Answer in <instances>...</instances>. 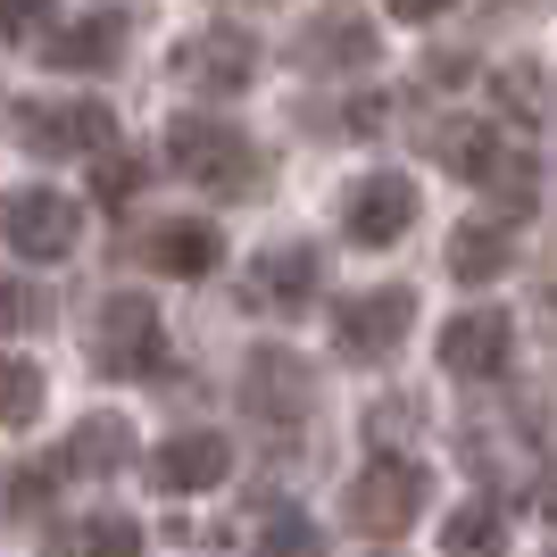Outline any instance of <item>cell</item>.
I'll return each mask as SVG.
<instances>
[{
    "label": "cell",
    "instance_id": "cell-13",
    "mask_svg": "<svg viewBox=\"0 0 557 557\" xmlns=\"http://www.w3.org/2000/svg\"><path fill=\"white\" fill-rule=\"evenodd\" d=\"M317 283H325V258L308 250V242H275V250H258L250 267V300L275 308V317H300L317 300Z\"/></svg>",
    "mask_w": 557,
    "mask_h": 557
},
{
    "label": "cell",
    "instance_id": "cell-27",
    "mask_svg": "<svg viewBox=\"0 0 557 557\" xmlns=\"http://www.w3.org/2000/svg\"><path fill=\"white\" fill-rule=\"evenodd\" d=\"M499 100H516V116H533L541 109V67H508L499 75Z\"/></svg>",
    "mask_w": 557,
    "mask_h": 557
},
{
    "label": "cell",
    "instance_id": "cell-5",
    "mask_svg": "<svg viewBox=\"0 0 557 557\" xmlns=\"http://www.w3.org/2000/svg\"><path fill=\"white\" fill-rule=\"evenodd\" d=\"M9 134L34 159H92V150H116V116L100 100H25L9 116Z\"/></svg>",
    "mask_w": 557,
    "mask_h": 557
},
{
    "label": "cell",
    "instance_id": "cell-8",
    "mask_svg": "<svg viewBox=\"0 0 557 557\" xmlns=\"http://www.w3.org/2000/svg\"><path fill=\"white\" fill-rule=\"evenodd\" d=\"M175 84H191V92H242L258 75V42L242 34V25H200V34H184L175 42Z\"/></svg>",
    "mask_w": 557,
    "mask_h": 557
},
{
    "label": "cell",
    "instance_id": "cell-15",
    "mask_svg": "<svg viewBox=\"0 0 557 557\" xmlns=\"http://www.w3.org/2000/svg\"><path fill=\"white\" fill-rule=\"evenodd\" d=\"M150 474H159L166 491H216L233 474V442L225 433H175V442H159Z\"/></svg>",
    "mask_w": 557,
    "mask_h": 557
},
{
    "label": "cell",
    "instance_id": "cell-30",
    "mask_svg": "<svg viewBox=\"0 0 557 557\" xmlns=\"http://www.w3.org/2000/svg\"><path fill=\"white\" fill-rule=\"evenodd\" d=\"M541 516H549V533H557V474L541 483Z\"/></svg>",
    "mask_w": 557,
    "mask_h": 557
},
{
    "label": "cell",
    "instance_id": "cell-14",
    "mask_svg": "<svg viewBox=\"0 0 557 557\" xmlns=\"http://www.w3.org/2000/svg\"><path fill=\"white\" fill-rule=\"evenodd\" d=\"M308 75H349V67H374V25L358 9H325V17H308V34L292 42Z\"/></svg>",
    "mask_w": 557,
    "mask_h": 557
},
{
    "label": "cell",
    "instance_id": "cell-26",
    "mask_svg": "<svg viewBox=\"0 0 557 557\" xmlns=\"http://www.w3.org/2000/svg\"><path fill=\"white\" fill-rule=\"evenodd\" d=\"M92 191H100V200H109V209H125V200H134V191H141V166H134V159H100Z\"/></svg>",
    "mask_w": 557,
    "mask_h": 557
},
{
    "label": "cell",
    "instance_id": "cell-9",
    "mask_svg": "<svg viewBox=\"0 0 557 557\" xmlns=\"http://www.w3.org/2000/svg\"><path fill=\"white\" fill-rule=\"evenodd\" d=\"M408 225H417V184H408V175H358V184H349L342 233L358 250H392Z\"/></svg>",
    "mask_w": 557,
    "mask_h": 557
},
{
    "label": "cell",
    "instance_id": "cell-20",
    "mask_svg": "<svg viewBox=\"0 0 557 557\" xmlns=\"http://www.w3.org/2000/svg\"><path fill=\"white\" fill-rule=\"evenodd\" d=\"M442 549H449V557H491V549H508V508L466 499V508L442 524Z\"/></svg>",
    "mask_w": 557,
    "mask_h": 557
},
{
    "label": "cell",
    "instance_id": "cell-23",
    "mask_svg": "<svg viewBox=\"0 0 557 557\" xmlns=\"http://www.w3.org/2000/svg\"><path fill=\"white\" fill-rule=\"evenodd\" d=\"M42 417V367L0 358V424H34Z\"/></svg>",
    "mask_w": 557,
    "mask_h": 557
},
{
    "label": "cell",
    "instance_id": "cell-11",
    "mask_svg": "<svg viewBox=\"0 0 557 557\" xmlns=\"http://www.w3.org/2000/svg\"><path fill=\"white\" fill-rule=\"evenodd\" d=\"M508 349H516L508 308H466V317H449V325H442V367L466 374V383L508 374Z\"/></svg>",
    "mask_w": 557,
    "mask_h": 557
},
{
    "label": "cell",
    "instance_id": "cell-4",
    "mask_svg": "<svg viewBox=\"0 0 557 557\" xmlns=\"http://www.w3.org/2000/svg\"><path fill=\"white\" fill-rule=\"evenodd\" d=\"M424 499H433V474H424L417 458H374L367 474L342 491V516H349L367 541H399V533L424 516Z\"/></svg>",
    "mask_w": 557,
    "mask_h": 557
},
{
    "label": "cell",
    "instance_id": "cell-28",
    "mask_svg": "<svg viewBox=\"0 0 557 557\" xmlns=\"http://www.w3.org/2000/svg\"><path fill=\"white\" fill-rule=\"evenodd\" d=\"M383 9H392L399 25H433V17H449L458 0H383Z\"/></svg>",
    "mask_w": 557,
    "mask_h": 557
},
{
    "label": "cell",
    "instance_id": "cell-19",
    "mask_svg": "<svg viewBox=\"0 0 557 557\" xmlns=\"http://www.w3.org/2000/svg\"><path fill=\"white\" fill-rule=\"evenodd\" d=\"M59 557H141V524L100 508V516H84V524L59 533Z\"/></svg>",
    "mask_w": 557,
    "mask_h": 557
},
{
    "label": "cell",
    "instance_id": "cell-25",
    "mask_svg": "<svg viewBox=\"0 0 557 557\" xmlns=\"http://www.w3.org/2000/svg\"><path fill=\"white\" fill-rule=\"evenodd\" d=\"M59 0H0V42H25V34H42V17Z\"/></svg>",
    "mask_w": 557,
    "mask_h": 557
},
{
    "label": "cell",
    "instance_id": "cell-18",
    "mask_svg": "<svg viewBox=\"0 0 557 557\" xmlns=\"http://www.w3.org/2000/svg\"><path fill=\"white\" fill-rule=\"evenodd\" d=\"M125 442H134V433H125L116 417H84L75 442L59 449V466H67V474H116V466H125Z\"/></svg>",
    "mask_w": 557,
    "mask_h": 557
},
{
    "label": "cell",
    "instance_id": "cell-17",
    "mask_svg": "<svg viewBox=\"0 0 557 557\" xmlns=\"http://www.w3.org/2000/svg\"><path fill=\"white\" fill-rule=\"evenodd\" d=\"M508 216H466L458 233H449V275L458 283H491L499 267H508Z\"/></svg>",
    "mask_w": 557,
    "mask_h": 557
},
{
    "label": "cell",
    "instance_id": "cell-2",
    "mask_svg": "<svg viewBox=\"0 0 557 557\" xmlns=\"http://www.w3.org/2000/svg\"><path fill=\"white\" fill-rule=\"evenodd\" d=\"M433 150L458 166L466 184H483L508 216H533V200H541L533 175H541V166H533V150H524V141H508L499 125H442V134H433Z\"/></svg>",
    "mask_w": 557,
    "mask_h": 557
},
{
    "label": "cell",
    "instance_id": "cell-29",
    "mask_svg": "<svg viewBox=\"0 0 557 557\" xmlns=\"http://www.w3.org/2000/svg\"><path fill=\"white\" fill-rule=\"evenodd\" d=\"M541 308H557V250L541 258Z\"/></svg>",
    "mask_w": 557,
    "mask_h": 557
},
{
    "label": "cell",
    "instance_id": "cell-16",
    "mask_svg": "<svg viewBox=\"0 0 557 557\" xmlns=\"http://www.w3.org/2000/svg\"><path fill=\"white\" fill-rule=\"evenodd\" d=\"M141 258H150L159 275H209L216 258H225V242H216L209 216H166V225H150Z\"/></svg>",
    "mask_w": 557,
    "mask_h": 557
},
{
    "label": "cell",
    "instance_id": "cell-3",
    "mask_svg": "<svg viewBox=\"0 0 557 557\" xmlns=\"http://www.w3.org/2000/svg\"><path fill=\"white\" fill-rule=\"evenodd\" d=\"M92 358H100V374H116V383H159L166 374L159 308L141 300V292H109V300L92 308Z\"/></svg>",
    "mask_w": 557,
    "mask_h": 557
},
{
    "label": "cell",
    "instance_id": "cell-24",
    "mask_svg": "<svg viewBox=\"0 0 557 557\" xmlns=\"http://www.w3.org/2000/svg\"><path fill=\"white\" fill-rule=\"evenodd\" d=\"M42 317H50V300L34 292V283L0 275V342H9V333H42Z\"/></svg>",
    "mask_w": 557,
    "mask_h": 557
},
{
    "label": "cell",
    "instance_id": "cell-7",
    "mask_svg": "<svg viewBox=\"0 0 557 557\" xmlns=\"http://www.w3.org/2000/svg\"><path fill=\"white\" fill-rule=\"evenodd\" d=\"M417 325V292L408 283H383V292H358V300L333 308V349H342L349 367H374V358H392Z\"/></svg>",
    "mask_w": 557,
    "mask_h": 557
},
{
    "label": "cell",
    "instance_id": "cell-12",
    "mask_svg": "<svg viewBox=\"0 0 557 557\" xmlns=\"http://www.w3.org/2000/svg\"><path fill=\"white\" fill-rule=\"evenodd\" d=\"M125 34H134V9H84V17H67L59 34H42V67L92 75V67H109L116 50H125Z\"/></svg>",
    "mask_w": 557,
    "mask_h": 557
},
{
    "label": "cell",
    "instance_id": "cell-6",
    "mask_svg": "<svg viewBox=\"0 0 557 557\" xmlns=\"http://www.w3.org/2000/svg\"><path fill=\"white\" fill-rule=\"evenodd\" d=\"M0 242L17 258H67L75 242H84V209H75L67 191H50V184H17L9 200H0Z\"/></svg>",
    "mask_w": 557,
    "mask_h": 557
},
{
    "label": "cell",
    "instance_id": "cell-10",
    "mask_svg": "<svg viewBox=\"0 0 557 557\" xmlns=\"http://www.w3.org/2000/svg\"><path fill=\"white\" fill-rule=\"evenodd\" d=\"M242 417H258V424H300L308 417V367L292 349H250L242 358Z\"/></svg>",
    "mask_w": 557,
    "mask_h": 557
},
{
    "label": "cell",
    "instance_id": "cell-1",
    "mask_svg": "<svg viewBox=\"0 0 557 557\" xmlns=\"http://www.w3.org/2000/svg\"><path fill=\"white\" fill-rule=\"evenodd\" d=\"M166 166L184 175V184L216 191V200H242V191H258V175H267V159H258V141L242 134V125H225V116L191 109L166 125Z\"/></svg>",
    "mask_w": 557,
    "mask_h": 557
},
{
    "label": "cell",
    "instance_id": "cell-22",
    "mask_svg": "<svg viewBox=\"0 0 557 557\" xmlns=\"http://www.w3.org/2000/svg\"><path fill=\"white\" fill-rule=\"evenodd\" d=\"M258 557H325V533H317L300 508H275L267 533H258Z\"/></svg>",
    "mask_w": 557,
    "mask_h": 557
},
{
    "label": "cell",
    "instance_id": "cell-21",
    "mask_svg": "<svg viewBox=\"0 0 557 557\" xmlns=\"http://www.w3.org/2000/svg\"><path fill=\"white\" fill-rule=\"evenodd\" d=\"M67 466L59 458H17V466H0V516H34V508H50V483H59Z\"/></svg>",
    "mask_w": 557,
    "mask_h": 557
}]
</instances>
